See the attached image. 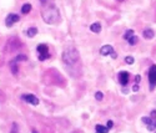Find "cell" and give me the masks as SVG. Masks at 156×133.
Here are the masks:
<instances>
[{"label":"cell","mask_w":156,"mask_h":133,"mask_svg":"<svg viewBox=\"0 0 156 133\" xmlns=\"http://www.w3.org/2000/svg\"><path fill=\"white\" fill-rule=\"evenodd\" d=\"M142 36L145 37V39L151 40L155 36V31L153 29H146V30H144V31H142Z\"/></svg>","instance_id":"obj_9"},{"label":"cell","mask_w":156,"mask_h":133,"mask_svg":"<svg viewBox=\"0 0 156 133\" xmlns=\"http://www.w3.org/2000/svg\"><path fill=\"white\" fill-rule=\"evenodd\" d=\"M112 126H114V122H112V121H109V122H108V126H106V127H108L109 130H111Z\"/></svg>","instance_id":"obj_22"},{"label":"cell","mask_w":156,"mask_h":133,"mask_svg":"<svg viewBox=\"0 0 156 133\" xmlns=\"http://www.w3.org/2000/svg\"><path fill=\"white\" fill-rule=\"evenodd\" d=\"M132 35H134V30H126V32L124 34V39L127 41Z\"/></svg>","instance_id":"obj_15"},{"label":"cell","mask_w":156,"mask_h":133,"mask_svg":"<svg viewBox=\"0 0 156 133\" xmlns=\"http://www.w3.org/2000/svg\"><path fill=\"white\" fill-rule=\"evenodd\" d=\"M30 11H31V4H29V3H26V4H24V5L21 6V13L24 14V15H26V14H29Z\"/></svg>","instance_id":"obj_13"},{"label":"cell","mask_w":156,"mask_h":133,"mask_svg":"<svg viewBox=\"0 0 156 133\" xmlns=\"http://www.w3.org/2000/svg\"><path fill=\"white\" fill-rule=\"evenodd\" d=\"M129 72H126V71H121V72H119V82L121 83V86H126L127 83H129Z\"/></svg>","instance_id":"obj_8"},{"label":"cell","mask_w":156,"mask_h":133,"mask_svg":"<svg viewBox=\"0 0 156 133\" xmlns=\"http://www.w3.org/2000/svg\"><path fill=\"white\" fill-rule=\"evenodd\" d=\"M100 54L102 56H108V55H111L112 59H116L117 57V54L114 51V47L111 45H104L101 49H100Z\"/></svg>","instance_id":"obj_6"},{"label":"cell","mask_w":156,"mask_h":133,"mask_svg":"<svg viewBox=\"0 0 156 133\" xmlns=\"http://www.w3.org/2000/svg\"><path fill=\"white\" fill-rule=\"evenodd\" d=\"M139 88H140V86L138 85V83H135V85L132 86V91H134V92H138Z\"/></svg>","instance_id":"obj_20"},{"label":"cell","mask_w":156,"mask_h":133,"mask_svg":"<svg viewBox=\"0 0 156 133\" xmlns=\"http://www.w3.org/2000/svg\"><path fill=\"white\" fill-rule=\"evenodd\" d=\"M138 41H139V39H138V36H136V35H135V34H134V35H132V36L130 37V39H129V40H127V43H129V45H131V46H132V45L138 44Z\"/></svg>","instance_id":"obj_14"},{"label":"cell","mask_w":156,"mask_h":133,"mask_svg":"<svg viewBox=\"0 0 156 133\" xmlns=\"http://www.w3.org/2000/svg\"><path fill=\"white\" fill-rule=\"evenodd\" d=\"M36 34H37V28H35V26H31V28L26 30V36L28 37H34Z\"/></svg>","instance_id":"obj_12"},{"label":"cell","mask_w":156,"mask_h":133,"mask_svg":"<svg viewBox=\"0 0 156 133\" xmlns=\"http://www.w3.org/2000/svg\"><path fill=\"white\" fill-rule=\"evenodd\" d=\"M147 130H149V131H155L156 130V119H154L153 122L147 126Z\"/></svg>","instance_id":"obj_16"},{"label":"cell","mask_w":156,"mask_h":133,"mask_svg":"<svg viewBox=\"0 0 156 133\" xmlns=\"http://www.w3.org/2000/svg\"><path fill=\"white\" fill-rule=\"evenodd\" d=\"M21 100L24 101V102H26V103L33 105V106H37V105H39V98H37L35 95H33V93H25V95H22Z\"/></svg>","instance_id":"obj_5"},{"label":"cell","mask_w":156,"mask_h":133,"mask_svg":"<svg viewBox=\"0 0 156 133\" xmlns=\"http://www.w3.org/2000/svg\"><path fill=\"white\" fill-rule=\"evenodd\" d=\"M109 128L105 126H101V124H96L95 126V132L96 133H109Z\"/></svg>","instance_id":"obj_11"},{"label":"cell","mask_w":156,"mask_h":133,"mask_svg":"<svg viewBox=\"0 0 156 133\" xmlns=\"http://www.w3.org/2000/svg\"><path fill=\"white\" fill-rule=\"evenodd\" d=\"M19 20H20V16H19L18 14H13V13H10V14H7V16L5 19V25H6V28H11L15 22H18Z\"/></svg>","instance_id":"obj_7"},{"label":"cell","mask_w":156,"mask_h":133,"mask_svg":"<svg viewBox=\"0 0 156 133\" xmlns=\"http://www.w3.org/2000/svg\"><path fill=\"white\" fill-rule=\"evenodd\" d=\"M140 80H141V76L138 75V76H136V77H135V81H136V83H139V82H140Z\"/></svg>","instance_id":"obj_23"},{"label":"cell","mask_w":156,"mask_h":133,"mask_svg":"<svg viewBox=\"0 0 156 133\" xmlns=\"http://www.w3.org/2000/svg\"><path fill=\"white\" fill-rule=\"evenodd\" d=\"M36 51H37V55H39V60H40V61H45V60H48L49 57H50L48 45H45V44L37 45Z\"/></svg>","instance_id":"obj_3"},{"label":"cell","mask_w":156,"mask_h":133,"mask_svg":"<svg viewBox=\"0 0 156 133\" xmlns=\"http://www.w3.org/2000/svg\"><path fill=\"white\" fill-rule=\"evenodd\" d=\"M63 62L67 67L70 74H73V68H76V66H79V63H80L79 52L76 49H74V47L65 49L63 52Z\"/></svg>","instance_id":"obj_2"},{"label":"cell","mask_w":156,"mask_h":133,"mask_svg":"<svg viewBox=\"0 0 156 133\" xmlns=\"http://www.w3.org/2000/svg\"><path fill=\"white\" fill-rule=\"evenodd\" d=\"M150 117H151L153 119H156V109H153V111H151Z\"/></svg>","instance_id":"obj_21"},{"label":"cell","mask_w":156,"mask_h":133,"mask_svg":"<svg viewBox=\"0 0 156 133\" xmlns=\"http://www.w3.org/2000/svg\"><path fill=\"white\" fill-rule=\"evenodd\" d=\"M40 3H41L40 13L44 22H46L49 25L56 24L60 20V13L56 4L52 0H40Z\"/></svg>","instance_id":"obj_1"},{"label":"cell","mask_w":156,"mask_h":133,"mask_svg":"<svg viewBox=\"0 0 156 133\" xmlns=\"http://www.w3.org/2000/svg\"><path fill=\"white\" fill-rule=\"evenodd\" d=\"M134 57H132V56H126V57H125V62L127 63V65H132V63H134Z\"/></svg>","instance_id":"obj_17"},{"label":"cell","mask_w":156,"mask_h":133,"mask_svg":"<svg viewBox=\"0 0 156 133\" xmlns=\"http://www.w3.org/2000/svg\"><path fill=\"white\" fill-rule=\"evenodd\" d=\"M95 97H96L97 101H101L102 97H104V95H102V92H96V93H95Z\"/></svg>","instance_id":"obj_18"},{"label":"cell","mask_w":156,"mask_h":133,"mask_svg":"<svg viewBox=\"0 0 156 133\" xmlns=\"http://www.w3.org/2000/svg\"><path fill=\"white\" fill-rule=\"evenodd\" d=\"M149 85H150V90L154 91L156 87V65H153L149 70Z\"/></svg>","instance_id":"obj_4"},{"label":"cell","mask_w":156,"mask_h":133,"mask_svg":"<svg viewBox=\"0 0 156 133\" xmlns=\"http://www.w3.org/2000/svg\"><path fill=\"white\" fill-rule=\"evenodd\" d=\"M31 133H39V132H37V131H35V130H33V132Z\"/></svg>","instance_id":"obj_24"},{"label":"cell","mask_w":156,"mask_h":133,"mask_svg":"<svg viewBox=\"0 0 156 133\" xmlns=\"http://www.w3.org/2000/svg\"><path fill=\"white\" fill-rule=\"evenodd\" d=\"M10 133H19V131H18V126L16 124H13V128H11V132Z\"/></svg>","instance_id":"obj_19"},{"label":"cell","mask_w":156,"mask_h":133,"mask_svg":"<svg viewBox=\"0 0 156 133\" xmlns=\"http://www.w3.org/2000/svg\"><path fill=\"white\" fill-rule=\"evenodd\" d=\"M90 30L93 32H95V34H99L101 31V24H100V22H94V24H91Z\"/></svg>","instance_id":"obj_10"}]
</instances>
